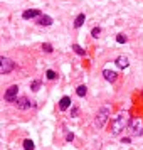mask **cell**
I'll list each match as a JSON object with an SVG mask.
<instances>
[{
	"label": "cell",
	"instance_id": "1",
	"mask_svg": "<svg viewBox=\"0 0 143 150\" xmlns=\"http://www.w3.org/2000/svg\"><path fill=\"white\" fill-rule=\"evenodd\" d=\"M126 127H128V120H126V116H125V115H118L115 118V122H113L111 133H113V135H120V133H121V130H125Z\"/></svg>",
	"mask_w": 143,
	"mask_h": 150
},
{
	"label": "cell",
	"instance_id": "2",
	"mask_svg": "<svg viewBox=\"0 0 143 150\" xmlns=\"http://www.w3.org/2000/svg\"><path fill=\"white\" fill-rule=\"evenodd\" d=\"M108 115H109V108L108 106H103L99 111H98V115H96V127L98 128H101V127H104V123H106V120H108Z\"/></svg>",
	"mask_w": 143,
	"mask_h": 150
},
{
	"label": "cell",
	"instance_id": "3",
	"mask_svg": "<svg viewBox=\"0 0 143 150\" xmlns=\"http://www.w3.org/2000/svg\"><path fill=\"white\" fill-rule=\"evenodd\" d=\"M15 68V64H14V61L12 59H8V57H0V73L2 74H8L12 69Z\"/></svg>",
	"mask_w": 143,
	"mask_h": 150
},
{
	"label": "cell",
	"instance_id": "4",
	"mask_svg": "<svg viewBox=\"0 0 143 150\" xmlns=\"http://www.w3.org/2000/svg\"><path fill=\"white\" fill-rule=\"evenodd\" d=\"M128 128L133 132V135H140L143 130H142V122L138 120V118H131L128 122Z\"/></svg>",
	"mask_w": 143,
	"mask_h": 150
},
{
	"label": "cell",
	"instance_id": "5",
	"mask_svg": "<svg viewBox=\"0 0 143 150\" xmlns=\"http://www.w3.org/2000/svg\"><path fill=\"white\" fill-rule=\"evenodd\" d=\"M17 93H19V86H17V84H14V86H10V88L5 91L4 98H5L7 101H14V100H17Z\"/></svg>",
	"mask_w": 143,
	"mask_h": 150
},
{
	"label": "cell",
	"instance_id": "6",
	"mask_svg": "<svg viewBox=\"0 0 143 150\" xmlns=\"http://www.w3.org/2000/svg\"><path fill=\"white\" fill-rule=\"evenodd\" d=\"M17 108L19 110H27V108H30L32 106V103H30V100H27L25 96H22V98H17Z\"/></svg>",
	"mask_w": 143,
	"mask_h": 150
},
{
	"label": "cell",
	"instance_id": "7",
	"mask_svg": "<svg viewBox=\"0 0 143 150\" xmlns=\"http://www.w3.org/2000/svg\"><path fill=\"white\" fill-rule=\"evenodd\" d=\"M103 76H104V79L108 83H115L116 78H118V73H115L113 69H104L103 71Z\"/></svg>",
	"mask_w": 143,
	"mask_h": 150
},
{
	"label": "cell",
	"instance_id": "8",
	"mask_svg": "<svg viewBox=\"0 0 143 150\" xmlns=\"http://www.w3.org/2000/svg\"><path fill=\"white\" fill-rule=\"evenodd\" d=\"M39 15H42L39 10H35V8H29V10H25V12L22 14V17L29 21V19H34V17H39Z\"/></svg>",
	"mask_w": 143,
	"mask_h": 150
},
{
	"label": "cell",
	"instance_id": "9",
	"mask_svg": "<svg viewBox=\"0 0 143 150\" xmlns=\"http://www.w3.org/2000/svg\"><path fill=\"white\" fill-rule=\"evenodd\" d=\"M116 66L120 69H125V68H128L130 66V61H128V57L126 56H120L118 59H116Z\"/></svg>",
	"mask_w": 143,
	"mask_h": 150
},
{
	"label": "cell",
	"instance_id": "10",
	"mask_svg": "<svg viewBox=\"0 0 143 150\" xmlns=\"http://www.w3.org/2000/svg\"><path fill=\"white\" fill-rule=\"evenodd\" d=\"M69 106H71V98H69V96H62L61 101H59V108H61V111H66Z\"/></svg>",
	"mask_w": 143,
	"mask_h": 150
},
{
	"label": "cell",
	"instance_id": "11",
	"mask_svg": "<svg viewBox=\"0 0 143 150\" xmlns=\"http://www.w3.org/2000/svg\"><path fill=\"white\" fill-rule=\"evenodd\" d=\"M37 24H39V25H46V27H47V25H51V24H52V19H51L49 15H39Z\"/></svg>",
	"mask_w": 143,
	"mask_h": 150
},
{
	"label": "cell",
	"instance_id": "12",
	"mask_svg": "<svg viewBox=\"0 0 143 150\" xmlns=\"http://www.w3.org/2000/svg\"><path fill=\"white\" fill-rule=\"evenodd\" d=\"M84 21H86V15H84V14H79L77 17H76V21H74V27L79 29L82 24H84Z\"/></svg>",
	"mask_w": 143,
	"mask_h": 150
},
{
	"label": "cell",
	"instance_id": "13",
	"mask_svg": "<svg viewBox=\"0 0 143 150\" xmlns=\"http://www.w3.org/2000/svg\"><path fill=\"white\" fill-rule=\"evenodd\" d=\"M35 149V145H34V142L32 140H24V150H34Z\"/></svg>",
	"mask_w": 143,
	"mask_h": 150
},
{
	"label": "cell",
	"instance_id": "14",
	"mask_svg": "<svg viewBox=\"0 0 143 150\" xmlns=\"http://www.w3.org/2000/svg\"><path fill=\"white\" fill-rule=\"evenodd\" d=\"M76 93H77V96H84L88 93V88H86V86H77V88H76Z\"/></svg>",
	"mask_w": 143,
	"mask_h": 150
},
{
	"label": "cell",
	"instance_id": "15",
	"mask_svg": "<svg viewBox=\"0 0 143 150\" xmlns=\"http://www.w3.org/2000/svg\"><path fill=\"white\" fill-rule=\"evenodd\" d=\"M41 84H42V83L39 81V79H35V81H32V84H30V88H32V91H39V89H41Z\"/></svg>",
	"mask_w": 143,
	"mask_h": 150
},
{
	"label": "cell",
	"instance_id": "16",
	"mask_svg": "<svg viewBox=\"0 0 143 150\" xmlns=\"http://www.w3.org/2000/svg\"><path fill=\"white\" fill-rule=\"evenodd\" d=\"M73 49H74V52H76V54L84 56V49H82L81 46H77V44H74V46H73Z\"/></svg>",
	"mask_w": 143,
	"mask_h": 150
},
{
	"label": "cell",
	"instance_id": "17",
	"mask_svg": "<svg viewBox=\"0 0 143 150\" xmlns=\"http://www.w3.org/2000/svg\"><path fill=\"white\" fill-rule=\"evenodd\" d=\"M116 42H118V44H125V42H126V35H123V34L116 35Z\"/></svg>",
	"mask_w": 143,
	"mask_h": 150
},
{
	"label": "cell",
	"instance_id": "18",
	"mask_svg": "<svg viewBox=\"0 0 143 150\" xmlns=\"http://www.w3.org/2000/svg\"><path fill=\"white\" fill-rule=\"evenodd\" d=\"M99 34H101V29L99 27H94L91 30V35H93V37H99Z\"/></svg>",
	"mask_w": 143,
	"mask_h": 150
},
{
	"label": "cell",
	"instance_id": "19",
	"mask_svg": "<svg viewBox=\"0 0 143 150\" xmlns=\"http://www.w3.org/2000/svg\"><path fill=\"white\" fill-rule=\"evenodd\" d=\"M46 76H47V79H51V81H52V79H56V73L52 71V69H49Z\"/></svg>",
	"mask_w": 143,
	"mask_h": 150
},
{
	"label": "cell",
	"instance_id": "20",
	"mask_svg": "<svg viewBox=\"0 0 143 150\" xmlns=\"http://www.w3.org/2000/svg\"><path fill=\"white\" fill-rule=\"evenodd\" d=\"M42 49H44L46 52H52V46H51V44H42Z\"/></svg>",
	"mask_w": 143,
	"mask_h": 150
},
{
	"label": "cell",
	"instance_id": "21",
	"mask_svg": "<svg viewBox=\"0 0 143 150\" xmlns=\"http://www.w3.org/2000/svg\"><path fill=\"white\" fill-rule=\"evenodd\" d=\"M66 138H68V142H71V140L74 138V135H73V133H68V137H66Z\"/></svg>",
	"mask_w": 143,
	"mask_h": 150
},
{
	"label": "cell",
	"instance_id": "22",
	"mask_svg": "<svg viewBox=\"0 0 143 150\" xmlns=\"http://www.w3.org/2000/svg\"><path fill=\"white\" fill-rule=\"evenodd\" d=\"M121 142H123V143H130L131 140H130V138H121Z\"/></svg>",
	"mask_w": 143,
	"mask_h": 150
}]
</instances>
